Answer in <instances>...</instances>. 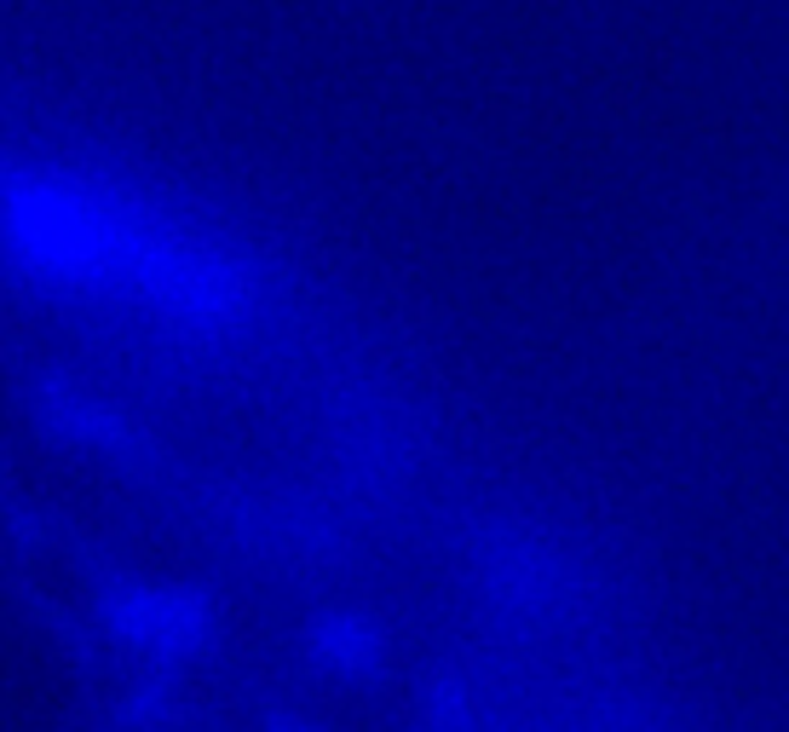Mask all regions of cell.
<instances>
[{"label":"cell","mask_w":789,"mask_h":732,"mask_svg":"<svg viewBox=\"0 0 789 732\" xmlns=\"http://www.w3.org/2000/svg\"><path fill=\"white\" fill-rule=\"evenodd\" d=\"M0 248L35 283L139 300L185 330H237L260 300V277L219 232L75 162H0Z\"/></svg>","instance_id":"cell-1"}]
</instances>
